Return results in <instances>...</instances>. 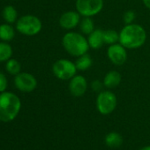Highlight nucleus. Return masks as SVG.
Instances as JSON below:
<instances>
[{"label":"nucleus","instance_id":"obj_10","mask_svg":"<svg viewBox=\"0 0 150 150\" xmlns=\"http://www.w3.org/2000/svg\"><path fill=\"white\" fill-rule=\"evenodd\" d=\"M88 88V81L81 74H76L69 81L68 89L70 94L74 97L83 96Z\"/></svg>","mask_w":150,"mask_h":150},{"label":"nucleus","instance_id":"obj_12","mask_svg":"<svg viewBox=\"0 0 150 150\" xmlns=\"http://www.w3.org/2000/svg\"><path fill=\"white\" fill-rule=\"evenodd\" d=\"M122 81V76L120 72L115 70H111L108 71L103 77V83L104 88L107 89H112L116 88L117 87L119 86V84Z\"/></svg>","mask_w":150,"mask_h":150},{"label":"nucleus","instance_id":"obj_3","mask_svg":"<svg viewBox=\"0 0 150 150\" xmlns=\"http://www.w3.org/2000/svg\"><path fill=\"white\" fill-rule=\"evenodd\" d=\"M21 108V102L18 96L6 91L0 94V121H13L20 113Z\"/></svg>","mask_w":150,"mask_h":150},{"label":"nucleus","instance_id":"obj_2","mask_svg":"<svg viewBox=\"0 0 150 150\" xmlns=\"http://www.w3.org/2000/svg\"><path fill=\"white\" fill-rule=\"evenodd\" d=\"M62 45L70 56L75 57L88 53L90 49L86 35L75 31H68L63 35Z\"/></svg>","mask_w":150,"mask_h":150},{"label":"nucleus","instance_id":"obj_4","mask_svg":"<svg viewBox=\"0 0 150 150\" xmlns=\"http://www.w3.org/2000/svg\"><path fill=\"white\" fill-rule=\"evenodd\" d=\"M42 28V23L35 15L27 14L19 18L16 21V29L24 35H36L41 32Z\"/></svg>","mask_w":150,"mask_h":150},{"label":"nucleus","instance_id":"obj_5","mask_svg":"<svg viewBox=\"0 0 150 150\" xmlns=\"http://www.w3.org/2000/svg\"><path fill=\"white\" fill-rule=\"evenodd\" d=\"M77 71L75 63L66 58L57 59L52 64L54 76L60 81H70L77 74Z\"/></svg>","mask_w":150,"mask_h":150},{"label":"nucleus","instance_id":"obj_11","mask_svg":"<svg viewBox=\"0 0 150 150\" xmlns=\"http://www.w3.org/2000/svg\"><path fill=\"white\" fill-rule=\"evenodd\" d=\"M81 21V15L75 11H67L61 14L58 20L59 26L67 31H71L80 26Z\"/></svg>","mask_w":150,"mask_h":150},{"label":"nucleus","instance_id":"obj_6","mask_svg":"<svg viewBox=\"0 0 150 150\" xmlns=\"http://www.w3.org/2000/svg\"><path fill=\"white\" fill-rule=\"evenodd\" d=\"M117 99L116 95L110 89L103 90L98 93L96 105L98 112L102 115L111 114L117 107Z\"/></svg>","mask_w":150,"mask_h":150},{"label":"nucleus","instance_id":"obj_22","mask_svg":"<svg viewBox=\"0 0 150 150\" xmlns=\"http://www.w3.org/2000/svg\"><path fill=\"white\" fill-rule=\"evenodd\" d=\"M135 19H136V13L132 10L126 11L123 15V21H124L125 25L134 23Z\"/></svg>","mask_w":150,"mask_h":150},{"label":"nucleus","instance_id":"obj_13","mask_svg":"<svg viewBox=\"0 0 150 150\" xmlns=\"http://www.w3.org/2000/svg\"><path fill=\"white\" fill-rule=\"evenodd\" d=\"M90 49L99 50L104 45L103 39V30L100 28H96L91 34L87 36Z\"/></svg>","mask_w":150,"mask_h":150},{"label":"nucleus","instance_id":"obj_17","mask_svg":"<svg viewBox=\"0 0 150 150\" xmlns=\"http://www.w3.org/2000/svg\"><path fill=\"white\" fill-rule=\"evenodd\" d=\"M3 19L9 24H13L18 21V12L13 6H7L2 12Z\"/></svg>","mask_w":150,"mask_h":150},{"label":"nucleus","instance_id":"obj_8","mask_svg":"<svg viewBox=\"0 0 150 150\" xmlns=\"http://www.w3.org/2000/svg\"><path fill=\"white\" fill-rule=\"evenodd\" d=\"M14 85L17 89L24 93L33 92L37 87V80L29 72H20L15 75Z\"/></svg>","mask_w":150,"mask_h":150},{"label":"nucleus","instance_id":"obj_15","mask_svg":"<svg viewBox=\"0 0 150 150\" xmlns=\"http://www.w3.org/2000/svg\"><path fill=\"white\" fill-rule=\"evenodd\" d=\"M74 63H75V65H76L78 71H87L92 66L93 59L89 54L86 53L84 55L78 57L76 61Z\"/></svg>","mask_w":150,"mask_h":150},{"label":"nucleus","instance_id":"obj_16","mask_svg":"<svg viewBox=\"0 0 150 150\" xmlns=\"http://www.w3.org/2000/svg\"><path fill=\"white\" fill-rule=\"evenodd\" d=\"M15 36V31L9 23L0 25V40L3 42H10Z\"/></svg>","mask_w":150,"mask_h":150},{"label":"nucleus","instance_id":"obj_23","mask_svg":"<svg viewBox=\"0 0 150 150\" xmlns=\"http://www.w3.org/2000/svg\"><path fill=\"white\" fill-rule=\"evenodd\" d=\"M90 88L93 91H95L96 93H100L101 91H103V88H104V86H103V81H101L99 80H95L91 82Z\"/></svg>","mask_w":150,"mask_h":150},{"label":"nucleus","instance_id":"obj_24","mask_svg":"<svg viewBox=\"0 0 150 150\" xmlns=\"http://www.w3.org/2000/svg\"><path fill=\"white\" fill-rule=\"evenodd\" d=\"M7 85L8 81L6 76L5 75V73L0 71V93H3L6 91V89L7 88Z\"/></svg>","mask_w":150,"mask_h":150},{"label":"nucleus","instance_id":"obj_9","mask_svg":"<svg viewBox=\"0 0 150 150\" xmlns=\"http://www.w3.org/2000/svg\"><path fill=\"white\" fill-rule=\"evenodd\" d=\"M107 57L114 65H123L127 61V49L119 42L111 44L107 49Z\"/></svg>","mask_w":150,"mask_h":150},{"label":"nucleus","instance_id":"obj_21","mask_svg":"<svg viewBox=\"0 0 150 150\" xmlns=\"http://www.w3.org/2000/svg\"><path fill=\"white\" fill-rule=\"evenodd\" d=\"M21 64L18 60L14 58H10L8 61H6V70L8 73L12 75H17L21 72Z\"/></svg>","mask_w":150,"mask_h":150},{"label":"nucleus","instance_id":"obj_19","mask_svg":"<svg viewBox=\"0 0 150 150\" xmlns=\"http://www.w3.org/2000/svg\"><path fill=\"white\" fill-rule=\"evenodd\" d=\"M103 39L104 44L110 46L114 43L119 42V33L114 29L103 30Z\"/></svg>","mask_w":150,"mask_h":150},{"label":"nucleus","instance_id":"obj_7","mask_svg":"<svg viewBox=\"0 0 150 150\" xmlns=\"http://www.w3.org/2000/svg\"><path fill=\"white\" fill-rule=\"evenodd\" d=\"M103 0H76L75 9L81 17H94L103 9Z\"/></svg>","mask_w":150,"mask_h":150},{"label":"nucleus","instance_id":"obj_1","mask_svg":"<svg viewBox=\"0 0 150 150\" xmlns=\"http://www.w3.org/2000/svg\"><path fill=\"white\" fill-rule=\"evenodd\" d=\"M146 41L145 28L137 23L125 25L119 32V43L127 50H136L142 47Z\"/></svg>","mask_w":150,"mask_h":150},{"label":"nucleus","instance_id":"obj_18","mask_svg":"<svg viewBox=\"0 0 150 150\" xmlns=\"http://www.w3.org/2000/svg\"><path fill=\"white\" fill-rule=\"evenodd\" d=\"M79 27H80L81 34L87 36L96 29L94 21L92 20L91 17H82Z\"/></svg>","mask_w":150,"mask_h":150},{"label":"nucleus","instance_id":"obj_25","mask_svg":"<svg viewBox=\"0 0 150 150\" xmlns=\"http://www.w3.org/2000/svg\"><path fill=\"white\" fill-rule=\"evenodd\" d=\"M142 3L148 10H150V0H142Z\"/></svg>","mask_w":150,"mask_h":150},{"label":"nucleus","instance_id":"obj_20","mask_svg":"<svg viewBox=\"0 0 150 150\" xmlns=\"http://www.w3.org/2000/svg\"><path fill=\"white\" fill-rule=\"evenodd\" d=\"M13 56V48L6 42H0V62L8 61Z\"/></svg>","mask_w":150,"mask_h":150},{"label":"nucleus","instance_id":"obj_14","mask_svg":"<svg viewBox=\"0 0 150 150\" xmlns=\"http://www.w3.org/2000/svg\"><path fill=\"white\" fill-rule=\"evenodd\" d=\"M104 142L110 148H117L123 144V137L118 132H110L105 136Z\"/></svg>","mask_w":150,"mask_h":150},{"label":"nucleus","instance_id":"obj_26","mask_svg":"<svg viewBox=\"0 0 150 150\" xmlns=\"http://www.w3.org/2000/svg\"><path fill=\"white\" fill-rule=\"evenodd\" d=\"M139 150H150V146H145L142 148H140Z\"/></svg>","mask_w":150,"mask_h":150}]
</instances>
